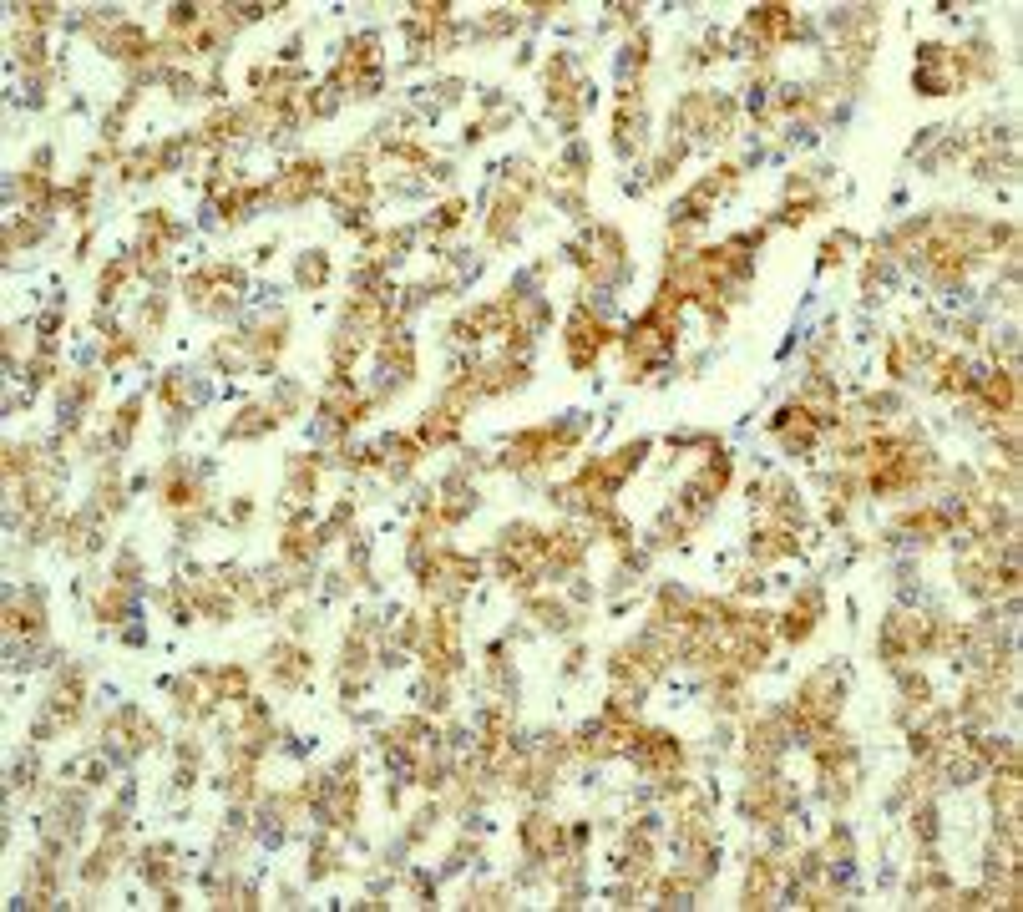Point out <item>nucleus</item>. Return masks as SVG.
I'll list each match as a JSON object with an SVG mask.
<instances>
[{"label":"nucleus","mask_w":1023,"mask_h":912,"mask_svg":"<svg viewBox=\"0 0 1023 912\" xmlns=\"http://www.w3.org/2000/svg\"><path fill=\"white\" fill-rule=\"evenodd\" d=\"M598 350H603V325L588 320V315H578V320H573V365H588Z\"/></svg>","instance_id":"1"}]
</instances>
